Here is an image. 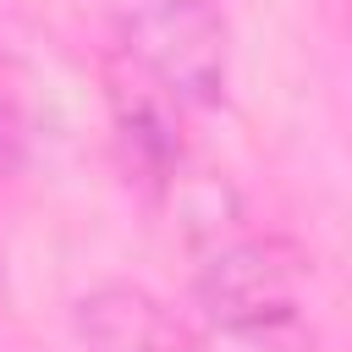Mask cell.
Masks as SVG:
<instances>
[{"label": "cell", "instance_id": "cell-1", "mask_svg": "<svg viewBox=\"0 0 352 352\" xmlns=\"http://www.w3.org/2000/svg\"><path fill=\"white\" fill-rule=\"evenodd\" d=\"M121 50L176 99L214 104L226 94V16L214 0H104Z\"/></svg>", "mask_w": 352, "mask_h": 352}, {"label": "cell", "instance_id": "cell-2", "mask_svg": "<svg viewBox=\"0 0 352 352\" xmlns=\"http://www.w3.org/2000/svg\"><path fill=\"white\" fill-rule=\"evenodd\" d=\"M82 352H204L170 308L138 286H99L77 308Z\"/></svg>", "mask_w": 352, "mask_h": 352}, {"label": "cell", "instance_id": "cell-3", "mask_svg": "<svg viewBox=\"0 0 352 352\" xmlns=\"http://www.w3.org/2000/svg\"><path fill=\"white\" fill-rule=\"evenodd\" d=\"M11 143H16V126H11V110H6V99H0V170L11 165Z\"/></svg>", "mask_w": 352, "mask_h": 352}]
</instances>
